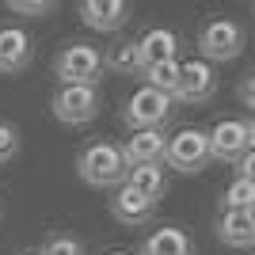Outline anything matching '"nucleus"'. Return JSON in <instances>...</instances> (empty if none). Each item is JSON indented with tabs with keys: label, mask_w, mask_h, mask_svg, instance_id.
I'll list each match as a JSON object with an SVG mask.
<instances>
[{
	"label": "nucleus",
	"mask_w": 255,
	"mask_h": 255,
	"mask_svg": "<svg viewBox=\"0 0 255 255\" xmlns=\"http://www.w3.org/2000/svg\"><path fill=\"white\" fill-rule=\"evenodd\" d=\"M42 255H88V252L76 236H50V244L42 248Z\"/></svg>",
	"instance_id": "obj_22"
},
{
	"label": "nucleus",
	"mask_w": 255,
	"mask_h": 255,
	"mask_svg": "<svg viewBox=\"0 0 255 255\" xmlns=\"http://www.w3.org/2000/svg\"><path fill=\"white\" fill-rule=\"evenodd\" d=\"M126 187H133V191H137L141 198H149V202L164 198V191H168L164 160H156V164H137V168H126Z\"/></svg>",
	"instance_id": "obj_16"
},
{
	"label": "nucleus",
	"mask_w": 255,
	"mask_h": 255,
	"mask_svg": "<svg viewBox=\"0 0 255 255\" xmlns=\"http://www.w3.org/2000/svg\"><path fill=\"white\" fill-rule=\"evenodd\" d=\"M103 65L111 73H141V61H137V38H118L111 50L103 53Z\"/></svg>",
	"instance_id": "obj_17"
},
{
	"label": "nucleus",
	"mask_w": 255,
	"mask_h": 255,
	"mask_svg": "<svg viewBox=\"0 0 255 255\" xmlns=\"http://www.w3.org/2000/svg\"><path fill=\"white\" fill-rule=\"evenodd\" d=\"M53 73L61 84H99L103 73V53L88 42H69L57 57H53Z\"/></svg>",
	"instance_id": "obj_4"
},
{
	"label": "nucleus",
	"mask_w": 255,
	"mask_h": 255,
	"mask_svg": "<svg viewBox=\"0 0 255 255\" xmlns=\"http://www.w3.org/2000/svg\"><path fill=\"white\" fill-rule=\"evenodd\" d=\"M198 50H202V61H233L244 50V27L236 19H206L202 31H198Z\"/></svg>",
	"instance_id": "obj_5"
},
{
	"label": "nucleus",
	"mask_w": 255,
	"mask_h": 255,
	"mask_svg": "<svg viewBox=\"0 0 255 255\" xmlns=\"http://www.w3.org/2000/svg\"><path fill=\"white\" fill-rule=\"evenodd\" d=\"M252 168H255V149L236 160V179H252Z\"/></svg>",
	"instance_id": "obj_24"
},
{
	"label": "nucleus",
	"mask_w": 255,
	"mask_h": 255,
	"mask_svg": "<svg viewBox=\"0 0 255 255\" xmlns=\"http://www.w3.org/2000/svg\"><path fill=\"white\" fill-rule=\"evenodd\" d=\"M8 8L19 15H31V19H46L57 4H50V0H8Z\"/></svg>",
	"instance_id": "obj_21"
},
{
	"label": "nucleus",
	"mask_w": 255,
	"mask_h": 255,
	"mask_svg": "<svg viewBox=\"0 0 255 255\" xmlns=\"http://www.w3.org/2000/svg\"><path fill=\"white\" fill-rule=\"evenodd\" d=\"M111 213H115L122 225H129V229H137V225H149L152 213H156V202H149V198H141L133 187H115V194H111Z\"/></svg>",
	"instance_id": "obj_11"
},
{
	"label": "nucleus",
	"mask_w": 255,
	"mask_h": 255,
	"mask_svg": "<svg viewBox=\"0 0 255 255\" xmlns=\"http://www.w3.org/2000/svg\"><path fill=\"white\" fill-rule=\"evenodd\" d=\"M240 103L255 107V73H244V80H240Z\"/></svg>",
	"instance_id": "obj_23"
},
{
	"label": "nucleus",
	"mask_w": 255,
	"mask_h": 255,
	"mask_svg": "<svg viewBox=\"0 0 255 255\" xmlns=\"http://www.w3.org/2000/svg\"><path fill=\"white\" fill-rule=\"evenodd\" d=\"M15 156H19V129L0 118V164H8Z\"/></svg>",
	"instance_id": "obj_20"
},
{
	"label": "nucleus",
	"mask_w": 255,
	"mask_h": 255,
	"mask_svg": "<svg viewBox=\"0 0 255 255\" xmlns=\"http://www.w3.org/2000/svg\"><path fill=\"white\" fill-rule=\"evenodd\" d=\"M217 92V69L202 57L194 61H179V80H175V92L171 99H183V103H206Z\"/></svg>",
	"instance_id": "obj_8"
},
{
	"label": "nucleus",
	"mask_w": 255,
	"mask_h": 255,
	"mask_svg": "<svg viewBox=\"0 0 255 255\" xmlns=\"http://www.w3.org/2000/svg\"><path fill=\"white\" fill-rule=\"evenodd\" d=\"M76 171L88 187H122L126 183V160H122V149L111 145V141H92L80 156H76Z\"/></svg>",
	"instance_id": "obj_1"
},
{
	"label": "nucleus",
	"mask_w": 255,
	"mask_h": 255,
	"mask_svg": "<svg viewBox=\"0 0 255 255\" xmlns=\"http://www.w3.org/2000/svg\"><path fill=\"white\" fill-rule=\"evenodd\" d=\"M255 206V179H233L221 194V210H252Z\"/></svg>",
	"instance_id": "obj_18"
},
{
	"label": "nucleus",
	"mask_w": 255,
	"mask_h": 255,
	"mask_svg": "<svg viewBox=\"0 0 255 255\" xmlns=\"http://www.w3.org/2000/svg\"><path fill=\"white\" fill-rule=\"evenodd\" d=\"M141 255H194V240L187 236V229L179 225H164L156 233L145 236Z\"/></svg>",
	"instance_id": "obj_15"
},
{
	"label": "nucleus",
	"mask_w": 255,
	"mask_h": 255,
	"mask_svg": "<svg viewBox=\"0 0 255 255\" xmlns=\"http://www.w3.org/2000/svg\"><path fill=\"white\" fill-rule=\"evenodd\" d=\"M80 19H84V27H92V31H122L129 23V4L126 0H84L80 4Z\"/></svg>",
	"instance_id": "obj_9"
},
{
	"label": "nucleus",
	"mask_w": 255,
	"mask_h": 255,
	"mask_svg": "<svg viewBox=\"0 0 255 255\" xmlns=\"http://www.w3.org/2000/svg\"><path fill=\"white\" fill-rule=\"evenodd\" d=\"M107 255H129V252H107Z\"/></svg>",
	"instance_id": "obj_25"
},
{
	"label": "nucleus",
	"mask_w": 255,
	"mask_h": 255,
	"mask_svg": "<svg viewBox=\"0 0 255 255\" xmlns=\"http://www.w3.org/2000/svg\"><path fill=\"white\" fill-rule=\"evenodd\" d=\"M210 137V160H240L244 152L255 149V122L252 118H221L213 129H206Z\"/></svg>",
	"instance_id": "obj_6"
},
{
	"label": "nucleus",
	"mask_w": 255,
	"mask_h": 255,
	"mask_svg": "<svg viewBox=\"0 0 255 255\" xmlns=\"http://www.w3.org/2000/svg\"><path fill=\"white\" fill-rule=\"evenodd\" d=\"M175 53H179V34L168 31V27H149V31L137 38V61H141V69L175 61Z\"/></svg>",
	"instance_id": "obj_10"
},
{
	"label": "nucleus",
	"mask_w": 255,
	"mask_h": 255,
	"mask_svg": "<svg viewBox=\"0 0 255 255\" xmlns=\"http://www.w3.org/2000/svg\"><path fill=\"white\" fill-rule=\"evenodd\" d=\"M217 236L229 248H252L255 244V213L252 210H221Z\"/></svg>",
	"instance_id": "obj_14"
},
{
	"label": "nucleus",
	"mask_w": 255,
	"mask_h": 255,
	"mask_svg": "<svg viewBox=\"0 0 255 255\" xmlns=\"http://www.w3.org/2000/svg\"><path fill=\"white\" fill-rule=\"evenodd\" d=\"M164 164L183 171V175H198V171L210 164V137H206V129L183 126L175 137H168V145H164Z\"/></svg>",
	"instance_id": "obj_3"
},
{
	"label": "nucleus",
	"mask_w": 255,
	"mask_h": 255,
	"mask_svg": "<svg viewBox=\"0 0 255 255\" xmlns=\"http://www.w3.org/2000/svg\"><path fill=\"white\" fill-rule=\"evenodd\" d=\"M129 129H160L171 118V96L156 92V88H137L133 96L126 99V111H122Z\"/></svg>",
	"instance_id": "obj_7"
},
{
	"label": "nucleus",
	"mask_w": 255,
	"mask_h": 255,
	"mask_svg": "<svg viewBox=\"0 0 255 255\" xmlns=\"http://www.w3.org/2000/svg\"><path fill=\"white\" fill-rule=\"evenodd\" d=\"M164 145H168V137H164L160 129H133V137H129L126 145H118V149H122L126 168H137V164H156V160H164Z\"/></svg>",
	"instance_id": "obj_13"
},
{
	"label": "nucleus",
	"mask_w": 255,
	"mask_h": 255,
	"mask_svg": "<svg viewBox=\"0 0 255 255\" xmlns=\"http://www.w3.org/2000/svg\"><path fill=\"white\" fill-rule=\"evenodd\" d=\"M99 107H103V99H99V88L92 84H61L50 99L53 118L65 126H88L99 115Z\"/></svg>",
	"instance_id": "obj_2"
},
{
	"label": "nucleus",
	"mask_w": 255,
	"mask_h": 255,
	"mask_svg": "<svg viewBox=\"0 0 255 255\" xmlns=\"http://www.w3.org/2000/svg\"><path fill=\"white\" fill-rule=\"evenodd\" d=\"M34 42L23 27H0V73H23L31 65Z\"/></svg>",
	"instance_id": "obj_12"
},
{
	"label": "nucleus",
	"mask_w": 255,
	"mask_h": 255,
	"mask_svg": "<svg viewBox=\"0 0 255 255\" xmlns=\"http://www.w3.org/2000/svg\"><path fill=\"white\" fill-rule=\"evenodd\" d=\"M141 73H145L149 88L171 96V92H175V80H179V61H164V65H152V69H141Z\"/></svg>",
	"instance_id": "obj_19"
},
{
	"label": "nucleus",
	"mask_w": 255,
	"mask_h": 255,
	"mask_svg": "<svg viewBox=\"0 0 255 255\" xmlns=\"http://www.w3.org/2000/svg\"><path fill=\"white\" fill-rule=\"evenodd\" d=\"M27 255H42V252H27Z\"/></svg>",
	"instance_id": "obj_26"
}]
</instances>
